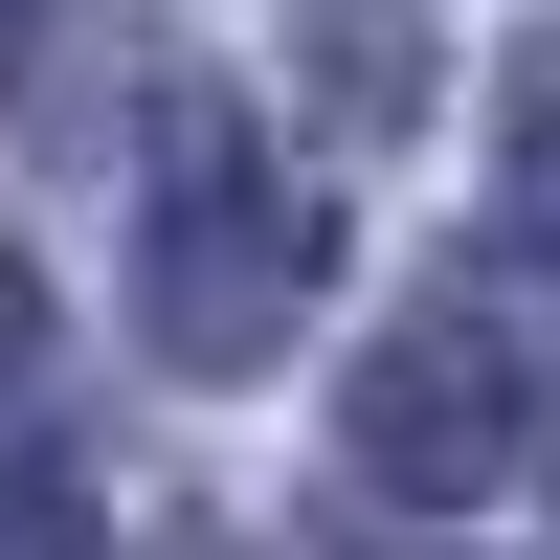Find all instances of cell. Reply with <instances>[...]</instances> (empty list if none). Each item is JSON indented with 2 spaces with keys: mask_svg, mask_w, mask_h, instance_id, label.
Listing matches in <instances>:
<instances>
[{
  "mask_svg": "<svg viewBox=\"0 0 560 560\" xmlns=\"http://www.w3.org/2000/svg\"><path fill=\"white\" fill-rule=\"evenodd\" d=\"M493 202H516V247H560V45L516 68V158H493Z\"/></svg>",
  "mask_w": 560,
  "mask_h": 560,
  "instance_id": "277c9868",
  "label": "cell"
},
{
  "mask_svg": "<svg viewBox=\"0 0 560 560\" xmlns=\"http://www.w3.org/2000/svg\"><path fill=\"white\" fill-rule=\"evenodd\" d=\"M337 471H359V493H404V516L493 493V471H516V337H493L471 292L382 314V359H359V404H337Z\"/></svg>",
  "mask_w": 560,
  "mask_h": 560,
  "instance_id": "7a4b0ae2",
  "label": "cell"
},
{
  "mask_svg": "<svg viewBox=\"0 0 560 560\" xmlns=\"http://www.w3.org/2000/svg\"><path fill=\"white\" fill-rule=\"evenodd\" d=\"M0 560H90V471L45 427H0Z\"/></svg>",
  "mask_w": 560,
  "mask_h": 560,
  "instance_id": "3957f363",
  "label": "cell"
},
{
  "mask_svg": "<svg viewBox=\"0 0 560 560\" xmlns=\"http://www.w3.org/2000/svg\"><path fill=\"white\" fill-rule=\"evenodd\" d=\"M23 45H45V0H0V90H23Z\"/></svg>",
  "mask_w": 560,
  "mask_h": 560,
  "instance_id": "52a82bcc",
  "label": "cell"
},
{
  "mask_svg": "<svg viewBox=\"0 0 560 560\" xmlns=\"http://www.w3.org/2000/svg\"><path fill=\"white\" fill-rule=\"evenodd\" d=\"M314 90H359V113H404V23H382V0H314Z\"/></svg>",
  "mask_w": 560,
  "mask_h": 560,
  "instance_id": "5b68a950",
  "label": "cell"
},
{
  "mask_svg": "<svg viewBox=\"0 0 560 560\" xmlns=\"http://www.w3.org/2000/svg\"><path fill=\"white\" fill-rule=\"evenodd\" d=\"M0 427H45V292L0 269Z\"/></svg>",
  "mask_w": 560,
  "mask_h": 560,
  "instance_id": "8992f818",
  "label": "cell"
},
{
  "mask_svg": "<svg viewBox=\"0 0 560 560\" xmlns=\"http://www.w3.org/2000/svg\"><path fill=\"white\" fill-rule=\"evenodd\" d=\"M314 292H337V202L224 90H158V135H135V314H158V359L247 382V359H292Z\"/></svg>",
  "mask_w": 560,
  "mask_h": 560,
  "instance_id": "6da1fadb",
  "label": "cell"
}]
</instances>
